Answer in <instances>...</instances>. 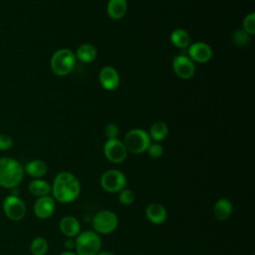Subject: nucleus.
Masks as SVG:
<instances>
[{
  "mask_svg": "<svg viewBox=\"0 0 255 255\" xmlns=\"http://www.w3.org/2000/svg\"><path fill=\"white\" fill-rule=\"evenodd\" d=\"M128 9L127 0H109L107 6V12L110 18L119 20L123 18Z\"/></svg>",
  "mask_w": 255,
  "mask_h": 255,
  "instance_id": "19",
  "label": "nucleus"
},
{
  "mask_svg": "<svg viewBox=\"0 0 255 255\" xmlns=\"http://www.w3.org/2000/svg\"><path fill=\"white\" fill-rule=\"evenodd\" d=\"M100 184L109 193H119L127 186V177L119 169H109L102 174Z\"/></svg>",
  "mask_w": 255,
  "mask_h": 255,
  "instance_id": "7",
  "label": "nucleus"
},
{
  "mask_svg": "<svg viewBox=\"0 0 255 255\" xmlns=\"http://www.w3.org/2000/svg\"><path fill=\"white\" fill-rule=\"evenodd\" d=\"M52 196L60 203H71L81 193V183L76 175L69 171L59 172L52 184Z\"/></svg>",
  "mask_w": 255,
  "mask_h": 255,
  "instance_id": "1",
  "label": "nucleus"
},
{
  "mask_svg": "<svg viewBox=\"0 0 255 255\" xmlns=\"http://www.w3.org/2000/svg\"><path fill=\"white\" fill-rule=\"evenodd\" d=\"M48 171L47 163L42 159H33L24 166V172L35 178H42Z\"/></svg>",
  "mask_w": 255,
  "mask_h": 255,
  "instance_id": "17",
  "label": "nucleus"
},
{
  "mask_svg": "<svg viewBox=\"0 0 255 255\" xmlns=\"http://www.w3.org/2000/svg\"><path fill=\"white\" fill-rule=\"evenodd\" d=\"M188 56L193 62L200 64L208 62L212 57V50L204 42H195L188 48Z\"/></svg>",
  "mask_w": 255,
  "mask_h": 255,
  "instance_id": "12",
  "label": "nucleus"
},
{
  "mask_svg": "<svg viewBox=\"0 0 255 255\" xmlns=\"http://www.w3.org/2000/svg\"><path fill=\"white\" fill-rule=\"evenodd\" d=\"M101 248L102 239L94 230L81 231L75 238V250L78 255H97Z\"/></svg>",
  "mask_w": 255,
  "mask_h": 255,
  "instance_id": "3",
  "label": "nucleus"
},
{
  "mask_svg": "<svg viewBox=\"0 0 255 255\" xmlns=\"http://www.w3.org/2000/svg\"><path fill=\"white\" fill-rule=\"evenodd\" d=\"M59 255H78L76 252H73V251H64V252H61Z\"/></svg>",
  "mask_w": 255,
  "mask_h": 255,
  "instance_id": "31",
  "label": "nucleus"
},
{
  "mask_svg": "<svg viewBox=\"0 0 255 255\" xmlns=\"http://www.w3.org/2000/svg\"><path fill=\"white\" fill-rule=\"evenodd\" d=\"M145 216L147 220L152 224L159 225L164 223L167 219V211L162 204L153 202L146 206Z\"/></svg>",
  "mask_w": 255,
  "mask_h": 255,
  "instance_id": "15",
  "label": "nucleus"
},
{
  "mask_svg": "<svg viewBox=\"0 0 255 255\" xmlns=\"http://www.w3.org/2000/svg\"><path fill=\"white\" fill-rule=\"evenodd\" d=\"M146 151L151 158H159L163 153V148L158 142H153L149 144Z\"/></svg>",
  "mask_w": 255,
  "mask_h": 255,
  "instance_id": "27",
  "label": "nucleus"
},
{
  "mask_svg": "<svg viewBox=\"0 0 255 255\" xmlns=\"http://www.w3.org/2000/svg\"><path fill=\"white\" fill-rule=\"evenodd\" d=\"M250 35H248L243 29L236 30L233 34V42L237 46H245L249 42Z\"/></svg>",
  "mask_w": 255,
  "mask_h": 255,
  "instance_id": "26",
  "label": "nucleus"
},
{
  "mask_svg": "<svg viewBox=\"0 0 255 255\" xmlns=\"http://www.w3.org/2000/svg\"><path fill=\"white\" fill-rule=\"evenodd\" d=\"M13 146V138L7 133H0V150L6 151Z\"/></svg>",
  "mask_w": 255,
  "mask_h": 255,
  "instance_id": "28",
  "label": "nucleus"
},
{
  "mask_svg": "<svg viewBox=\"0 0 255 255\" xmlns=\"http://www.w3.org/2000/svg\"><path fill=\"white\" fill-rule=\"evenodd\" d=\"M123 142L128 151L139 154L146 151L147 147L151 143V139L148 132L144 129L133 128L126 134Z\"/></svg>",
  "mask_w": 255,
  "mask_h": 255,
  "instance_id": "5",
  "label": "nucleus"
},
{
  "mask_svg": "<svg viewBox=\"0 0 255 255\" xmlns=\"http://www.w3.org/2000/svg\"><path fill=\"white\" fill-rule=\"evenodd\" d=\"M48 250H49V243L42 236H38L34 238L30 244V251L33 255H46Z\"/></svg>",
  "mask_w": 255,
  "mask_h": 255,
  "instance_id": "23",
  "label": "nucleus"
},
{
  "mask_svg": "<svg viewBox=\"0 0 255 255\" xmlns=\"http://www.w3.org/2000/svg\"><path fill=\"white\" fill-rule=\"evenodd\" d=\"M171 43L177 48H186L190 44V36L183 29H175L170 35Z\"/></svg>",
  "mask_w": 255,
  "mask_h": 255,
  "instance_id": "22",
  "label": "nucleus"
},
{
  "mask_svg": "<svg viewBox=\"0 0 255 255\" xmlns=\"http://www.w3.org/2000/svg\"><path fill=\"white\" fill-rule=\"evenodd\" d=\"M233 211V204L227 198L218 199L213 206V215L217 220L224 221L228 219Z\"/></svg>",
  "mask_w": 255,
  "mask_h": 255,
  "instance_id": "16",
  "label": "nucleus"
},
{
  "mask_svg": "<svg viewBox=\"0 0 255 255\" xmlns=\"http://www.w3.org/2000/svg\"><path fill=\"white\" fill-rule=\"evenodd\" d=\"M168 133V128L165 123L163 122H155L151 125L149 129V137L150 139L154 140V142H159L163 140Z\"/></svg>",
  "mask_w": 255,
  "mask_h": 255,
  "instance_id": "21",
  "label": "nucleus"
},
{
  "mask_svg": "<svg viewBox=\"0 0 255 255\" xmlns=\"http://www.w3.org/2000/svg\"><path fill=\"white\" fill-rule=\"evenodd\" d=\"M97 255H115V254L110 251H100Z\"/></svg>",
  "mask_w": 255,
  "mask_h": 255,
  "instance_id": "32",
  "label": "nucleus"
},
{
  "mask_svg": "<svg viewBox=\"0 0 255 255\" xmlns=\"http://www.w3.org/2000/svg\"><path fill=\"white\" fill-rule=\"evenodd\" d=\"M92 225L98 234L108 235L118 228L119 217L111 210H101L93 217Z\"/></svg>",
  "mask_w": 255,
  "mask_h": 255,
  "instance_id": "6",
  "label": "nucleus"
},
{
  "mask_svg": "<svg viewBox=\"0 0 255 255\" xmlns=\"http://www.w3.org/2000/svg\"><path fill=\"white\" fill-rule=\"evenodd\" d=\"M172 68L176 76L184 80L192 78L195 73L194 62L184 55H178L173 59Z\"/></svg>",
  "mask_w": 255,
  "mask_h": 255,
  "instance_id": "10",
  "label": "nucleus"
},
{
  "mask_svg": "<svg viewBox=\"0 0 255 255\" xmlns=\"http://www.w3.org/2000/svg\"><path fill=\"white\" fill-rule=\"evenodd\" d=\"M76 55L69 49L63 48L57 50L51 58V69L59 77L70 74L76 65Z\"/></svg>",
  "mask_w": 255,
  "mask_h": 255,
  "instance_id": "4",
  "label": "nucleus"
},
{
  "mask_svg": "<svg viewBox=\"0 0 255 255\" xmlns=\"http://www.w3.org/2000/svg\"><path fill=\"white\" fill-rule=\"evenodd\" d=\"M99 79L102 87L108 91H114L120 85V75L112 66L103 67L100 71Z\"/></svg>",
  "mask_w": 255,
  "mask_h": 255,
  "instance_id": "13",
  "label": "nucleus"
},
{
  "mask_svg": "<svg viewBox=\"0 0 255 255\" xmlns=\"http://www.w3.org/2000/svg\"><path fill=\"white\" fill-rule=\"evenodd\" d=\"M76 59L83 63H91L97 57V49L92 44L81 45L76 52Z\"/></svg>",
  "mask_w": 255,
  "mask_h": 255,
  "instance_id": "20",
  "label": "nucleus"
},
{
  "mask_svg": "<svg viewBox=\"0 0 255 255\" xmlns=\"http://www.w3.org/2000/svg\"><path fill=\"white\" fill-rule=\"evenodd\" d=\"M119 201L123 204V205H130L134 202V199H135V195L133 193V191L129 188H127L125 187L124 189H122L120 192H119Z\"/></svg>",
  "mask_w": 255,
  "mask_h": 255,
  "instance_id": "24",
  "label": "nucleus"
},
{
  "mask_svg": "<svg viewBox=\"0 0 255 255\" xmlns=\"http://www.w3.org/2000/svg\"><path fill=\"white\" fill-rule=\"evenodd\" d=\"M104 153L107 159L113 163H122L128 156V150L124 142L118 138L108 139L105 142Z\"/></svg>",
  "mask_w": 255,
  "mask_h": 255,
  "instance_id": "9",
  "label": "nucleus"
},
{
  "mask_svg": "<svg viewBox=\"0 0 255 255\" xmlns=\"http://www.w3.org/2000/svg\"><path fill=\"white\" fill-rule=\"evenodd\" d=\"M26 210V204L18 195L9 194L3 200V211L10 220L19 221L23 219Z\"/></svg>",
  "mask_w": 255,
  "mask_h": 255,
  "instance_id": "8",
  "label": "nucleus"
},
{
  "mask_svg": "<svg viewBox=\"0 0 255 255\" xmlns=\"http://www.w3.org/2000/svg\"><path fill=\"white\" fill-rule=\"evenodd\" d=\"M243 30L248 35L255 34V13H249L243 20Z\"/></svg>",
  "mask_w": 255,
  "mask_h": 255,
  "instance_id": "25",
  "label": "nucleus"
},
{
  "mask_svg": "<svg viewBox=\"0 0 255 255\" xmlns=\"http://www.w3.org/2000/svg\"><path fill=\"white\" fill-rule=\"evenodd\" d=\"M24 167L15 158L0 157V186L6 189L18 187L24 178Z\"/></svg>",
  "mask_w": 255,
  "mask_h": 255,
  "instance_id": "2",
  "label": "nucleus"
},
{
  "mask_svg": "<svg viewBox=\"0 0 255 255\" xmlns=\"http://www.w3.org/2000/svg\"><path fill=\"white\" fill-rule=\"evenodd\" d=\"M28 189L30 193L33 194L34 196L42 197V196L50 195L52 191V185L48 181L42 178H35L29 183Z\"/></svg>",
  "mask_w": 255,
  "mask_h": 255,
  "instance_id": "18",
  "label": "nucleus"
},
{
  "mask_svg": "<svg viewBox=\"0 0 255 255\" xmlns=\"http://www.w3.org/2000/svg\"><path fill=\"white\" fill-rule=\"evenodd\" d=\"M59 229L67 238H76L81 232V223L76 217L66 215L61 218L59 222Z\"/></svg>",
  "mask_w": 255,
  "mask_h": 255,
  "instance_id": "14",
  "label": "nucleus"
},
{
  "mask_svg": "<svg viewBox=\"0 0 255 255\" xmlns=\"http://www.w3.org/2000/svg\"><path fill=\"white\" fill-rule=\"evenodd\" d=\"M64 246L67 248L68 251H72V249H75V239L74 238H68L64 242Z\"/></svg>",
  "mask_w": 255,
  "mask_h": 255,
  "instance_id": "30",
  "label": "nucleus"
},
{
  "mask_svg": "<svg viewBox=\"0 0 255 255\" xmlns=\"http://www.w3.org/2000/svg\"><path fill=\"white\" fill-rule=\"evenodd\" d=\"M34 214L40 219L51 217L56 210V200L51 195L38 197L33 206Z\"/></svg>",
  "mask_w": 255,
  "mask_h": 255,
  "instance_id": "11",
  "label": "nucleus"
},
{
  "mask_svg": "<svg viewBox=\"0 0 255 255\" xmlns=\"http://www.w3.org/2000/svg\"><path fill=\"white\" fill-rule=\"evenodd\" d=\"M105 135L108 137V139H113V138H118L119 135V128L115 124H109L105 127L104 129Z\"/></svg>",
  "mask_w": 255,
  "mask_h": 255,
  "instance_id": "29",
  "label": "nucleus"
}]
</instances>
